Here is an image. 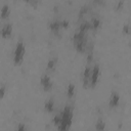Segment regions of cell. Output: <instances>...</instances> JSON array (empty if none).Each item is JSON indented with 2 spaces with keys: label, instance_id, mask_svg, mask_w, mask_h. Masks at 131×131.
<instances>
[{
  "label": "cell",
  "instance_id": "5bb4252c",
  "mask_svg": "<svg viewBox=\"0 0 131 131\" xmlns=\"http://www.w3.org/2000/svg\"><path fill=\"white\" fill-rule=\"evenodd\" d=\"M10 13V7L7 4H4L1 8V17L2 18H6Z\"/></svg>",
  "mask_w": 131,
  "mask_h": 131
},
{
  "label": "cell",
  "instance_id": "277c9868",
  "mask_svg": "<svg viewBox=\"0 0 131 131\" xmlns=\"http://www.w3.org/2000/svg\"><path fill=\"white\" fill-rule=\"evenodd\" d=\"M100 76V67L97 63H94L92 66V72H91V79H90V88H93L98 83Z\"/></svg>",
  "mask_w": 131,
  "mask_h": 131
},
{
  "label": "cell",
  "instance_id": "2e32d148",
  "mask_svg": "<svg viewBox=\"0 0 131 131\" xmlns=\"http://www.w3.org/2000/svg\"><path fill=\"white\" fill-rule=\"evenodd\" d=\"M5 85L4 84H2L1 85V87H0V97L1 98H3L4 97V93H5Z\"/></svg>",
  "mask_w": 131,
  "mask_h": 131
},
{
  "label": "cell",
  "instance_id": "8992f818",
  "mask_svg": "<svg viewBox=\"0 0 131 131\" xmlns=\"http://www.w3.org/2000/svg\"><path fill=\"white\" fill-rule=\"evenodd\" d=\"M40 83H41L42 88L45 91H50L53 87V82L51 80V77L48 74H43L42 75V77L40 79Z\"/></svg>",
  "mask_w": 131,
  "mask_h": 131
},
{
  "label": "cell",
  "instance_id": "e0dca14e",
  "mask_svg": "<svg viewBox=\"0 0 131 131\" xmlns=\"http://www.w3.org/2000/svg\"><path fill=\"white\" fill-rule=\"evenodd\" d=\"M15 131H27V128H26V126L24 124H19Z\"/></svg>",
  "mask_w": 131,
  "mask_h": 131
},
{
  "label": "cell",
  "instance_id": "52a82bcc",
  "mask_svg": "<svg viewBox=\"0 0 131 131\" xmlns=\"http://www.w3.org/2000/svg\"><path fill=\"white\" fill-rule=\"evenodd\" d=\"M62 28H63V27H62L61 20L54 19V20H52V21L49 23V29H50V31H51L54 35L59 34V32H60V30H61Z\"/></svg>",
  "mask_w": 131,
  "mask_h": 131
},
{
  "label": "cell",
  "instance_id": "9c48e42d",
  "mask_svg": "<svg viewBox=\"0 0 131 131\" xmlns=\"http://www.w3.org/2000/svg\"><path fill=\"white\" fill-rule=\"evenodd\" d=\"M120 102V95L117 91H113L111 96H110V99H108V105L110 107H116L118 106Z\"/></svg>",
  "mask_w": 131,
  "mask_h": 131
},
{
  "label": "cell",
  "instance_id": "4fadbf2b",
  "mask_svg": "<svg viewBox=\"0 0 131 131\" xmlns=\"http://www.w3.org/2000/svg\"><path fill=\"white\" fill-rule=\"evenodd\" d=\"M75 90H76V87L73 83H70L68 85V88H67V96L69 98H73L74 95H75Z\"/></svg>",
  "mask_w": 131,
  "mask_h": 131
},
{
  "label": "cell",
  "instance_id": "30bf717a",
  "mask_svg": "<svg viewBox=\"0 0 131 131\" xmlns=\"http://www.w3.org/2000/svg\"><path fill=\"white\" fill-rule=\"evenodd\" d=\"M89 20H90L91 28H92V30H93V31H96V30L100 27L101 20H100V18H99V17H97V16H92Z\"/></svg>",
  "mask_w": 131,
  "mask_h": 131
},
{
  "label": "cell",
  "instance_id": "6da1fadb",
  "mask_svg": "<svg viewBox=\"0 0 131 131\" xmlns=\"http://www.w3.org/2000/svg\"><path fill=\"white\" fill-rule=\"evenodd\" d=\"M74 117V106L72 104L64 105L63 110L54 116L53 122L58 131H69L72 127Z\"/></svg>",
  "mask_w": 131,
  "mask_h": 131
},
{
  "label": "cell",
  "instance_id": "7c38bea8",
  "mask_svg": "<svg viewBox=\"0 0 131 131\" xmlns=\"http://www.w3.org/2000/svg\"><path fill=\"white\" fill-rule=\"evenodd\" d=\"M105 122L102 118H99L97 121H96V124H95V129L96 131H104L105 129Z\"/></svg>",
  "mask_w": 131,
  "mask_h": 131
},
{
  "label": "cell",
  "instance_id": "ba28073f",
  "mask_svg": "<svg viewBox=\"0 0 131 131\" xmlns=\"http://www.w3.org/2000/svg\"><path fill=\"white\" fill-rule=\"evenodd\" d=\"M12 25L11 23H7L5 25L2 26L1 28V36L2 38H9L12 34Z\"/></svg>",
  "mask_w": 131,
  "mask_h": 131
},
{
  "label": "cell",
  "instance_id": "7a4b0ae2",
  "mask_svg": "<svg viewBox=\"0 0 131 131\" xmlns=\"http://www.w3.org/2000/svg\"><path fill=\"white\" fill-rule=\"evenodd\" d=\"M73 44L77 51L85 52L88 50V33L78 30L73 36Z\"/></svg>",
  "mask_w": 131,
  "mask_h": 131
},
{
  "label": "cell",
  "instance_id": "3957f363",
  "mask_svg": "<svg viewBox=\"0 0 131 131\" xmlns=\"http://www.w3.org/2000/svg\"><path fill=\"white\" fill-rule=\"evenodd\" d=\"M26 53V46L24 44V42L21 40H19L14 48V52H13V62L15 64H19L23 62L24 60V56Z\"/></svg>",
  "mask_w": 131,
  "mask_h": 131
},
{
  "label": "cell",
  "instance_id": "8fae6325",
  "mask_svg": "<svg viewBox=\"0 0 131 131\" xmlns=\"http://www.w3.org/2000/svg\"><path fill=\"white\" fill-rule=\"evenodd\" d=\"M44 108H45V111L48 112V113H52V112L54 111V100H53V98H49V99H47V100L45 101V103H44Z\"/></svg>",
  "mask_w": 131,
  "mask_h": 131
},
{
  "label": "cell",
  "instance_id": "5b68a950",
  "mask_svg": "<svg viewBox=\"0 0 131 131\" xmlns=\"http://www.w3.org/2000/svg\"><path fill=\"white\" fill-rule=\"evenodd\" d=\"M91 72H92V66H91V62H88L83 72V85L85 88H90Z\"/></svg>",
  "mask_w": 131,
  "mask_h": 131
},
{
  "label": "cell",
  "instance_id": "9a60e30c",
  "mask_svg": "<svg viewBox=\"0 0 131 131\" xmlns=\"http://www.w3.org/2000/svg\"><path fill=\"white\" fill-rule=\"evenodd\" d=\"M56 62H57V58H51L48 60L47 62V70L51 71V70H54L55 69V66H56Z\"/></svg>",
  "mask_w": 131,
  "mask_h": 131
}]
</instances>
